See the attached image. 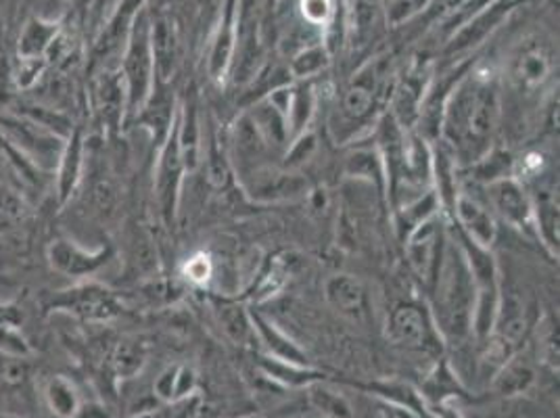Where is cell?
Wrapping results in <instances>:
<instances>
[{
	"mask_svg": "<svg viewBox=\"0 0 560 418\" xmlns=\"http://www.w3.org/2000/svg\"><path fill=\"white\" fill-rule=\"evenodd\" d=\"M328 305L351 325H364L371 318V300L364 282L353 275H332L325 285Z\"/></svg>",
	"mask_w": 560,
	"mask_h": 418,
	"instance_id": "13",
	"label": "cell"
},
{
	"mask_svg": "<svg viewBox=\"0 0 560 418\" xmlns=\"http://www.w3.org/2000/svg\"><path fill=\"white\" fill-rule=\"evenodd\" d=\"M48 7H61V4H66L68 0H47Z\"/></svg>",
	"mask_w": 560,
	"mask_h": 418,
	"instance_id": "38",
	"label": "cell"
},
{
	"mask_svg": "<svg viewBox=\"0 0 560 418\" xmlns=\"http://www.w3.org/2000/svg\"><path fill=\"white\" fill-rule=\"evenodd\" d=\"M502 117V93L491 71H468L452 84L440 117V132L452 160L475 165L491 153Z\"/></svg>",
	"mask_w": 560,
	"mask_h": 418,
	"instance_id": "1",
	"label": "cell"
},
{
	"mask_svg": "<svg viewBox=\"0 0 560 418\" xmlns=\"http://www.w3.org/2000/svg\"><path fill=\"white\" fill-rule=\"evenodd\" d=\"M24 323V312L18 303H0V325H18Z\"/></svg>",
	"mask_w": 560,
	"mask_h": 418,
	"instance_id": "36",
	"label": "cell"
},
{
	"mask_svg": "<svg viewBox=\"0 0 560 418\" xmlns=\"http://www.w3.org/2000/svg\"><path fill=\"white\" fill-rule=\"evenodd\" d=\"M112 256H114V249L109 245L89 249L70 239H55L47 247L50 268L68 279L80 280L93 277L94 272H98Z\"/></svg>",
	"mask_w": 560,
	"mask_h": 418,
	"instance_id": "9",
	"label": "cell"
},
{
	"mask_svg": "<svg viewBox=\"0 0 560 418\" xmlns=\"http://www.w3.org/2000/svg\"><path fill=\"white\" fill-rule=\"evenodd\" d=\"M59 32H61L59 22L45 20V18L27 20L22 30L20 43H18V59L20 61H45L48 48L55 43Z\"/></svg>",
	"mask_w": 560,
	"mask_h": 418,
	"instance_id": "18",
	"label": "cell"
},
{
	"mask_svg": "<svg viewBox=\"0 0 560 418\" xmlns=\"http://www.w3.org/2000/svg\"><path fill=\"white\" fill-rule=\"evenodd\" d=\"M389 337L397 346L415 351H429L435 348L431 321L417 303H397L389 316Z\"/></svg>",
	"mask_w": 560,
	"mask_h": 418,
	"instance_id": "12",
	"label": "cell"
},
{
	"mask_svg": "<svg viewBox=\"0 0 560 418\" xmlns=\"http://www.w3.org/2000/svg\"><path fill=\"white\" fill-rule=\"evenodd\" d=\"M192 385H195L192 372L185 369V367H170L155 381V394L165 402H174L178 397L188 395Z\"/></svg>",
	"mask_w": 560,
	"mask_h": 418,
	"instance_id": "23",
	"label": "cell"
},
{
	"mask_svg": "<svg viewBox=\"0 0 560 418\" xmlns=\"http://www.w3.org/2000/svg\"><path fill=\"white\" fill-rule=\"evenodd\" d=\"M89 193H91L94 208L101 209V211H109L116 206V186L112 183V178L105 176L103 172H94Z\"/></svg>",
	"mask_w": 560,
	"mask_h": 418,
	"instance_id": "30",
	"label": "cell"
},
{
	"mask_svg": "<svg viewBox=\"0 0 560 418\" xmlns=\"http://www.w3.org/2000/svg\"><path fill=\"white\" fill-rule=\"evenodd\" d=\"M328 63L327 50L323 47H307L300 50L291 61V73L295 78H312L325 70Z\"/></svg>",
	"mask_w": 560,
	"mask_h": 418,
	"instance_id": "27",
	"label": "cell"
},
{
	"mask_svg": "<svg viewBox=\"0 0 560 418\" xmlns=\"http://www.w3.org/2000/svg\"><path fill=\"white\" fill-rule=\"evenodd\" d=\"M93 76L91 98H93L94 114L103 128H107L109 132H117L124 119L128 117L126 89H124L119 68L105 66L101 70H94Z\"/></svg>",
	"mask_w": 560,
	"mask_h": 418,
	"instance_id": "11",
	"label": "cell"
},
{
	"mask_svg": "<svg viewBox=\"0 0 560 418\" xmlns=\"http://www.w3.org/2000/svg\"><path fill=\"white\" fill-rule=\"evenodd\" d=\"M117 68L126 89L128 117H139L144 105L151 101L153 86H155V66H153V53H151V22L147 20L144 13H139L135 18L121 50V63Z\"/></svg>",
	"mask_w": 560,
	"mask_h": 418,
	"instance_id": "3",
	"label": "cell"
},
{
	"mask_svg": "<svg viewBox=\"0 0 560 418\" xmlns=\"http://www.w3.org/2000/svg\"><path fill=\"white\" fill-rule=\"evenodd\" d=\"M433 0H389L387 4V22L392 27L410 22L412 18H417L422 13Z\"/></svg>",
	"mask_w": 560,
	"mask_h": 418,
	"instance_id": "31",
	"label": "cell"
},
{
	"mask_svg": "<svg viewBox=\"0 0 560 418\" xmlns=\"http://www.w3.org/2000/svg\"><path fill=\"white\" fill-rule=\"evenodd\" d=\"M381 0H353V25L358 34L371 32L376 24Z\"/></svg>",
	"mask_w": 560,
	"mask_h": 418,
	"instance_id": "34",
	"label": "cell"
},
{
	"mask_svg": "<svg viewBox=\"0 0 560 418\" xmlns=\"http://www.w3.org/2000/svg\"><path fill=\"white\" fill-rule=\"evenodd\" d=\"M318 418H325V417H318Z\"/></svg>",
	"mask_w": 560,
	"mask_h": 418,
	"instance_id": "40",
	"label": "cell"
},
{
	"mask_svg": "<svg viewBox=\"0 0 560 418\" xmlns=\"http://www.w3.org/2000/svg\"><path fill=\"white\" fill-rule=\"evenodd\" d=\"M144 348L140 346L139 341H119L109 360H112V369L116 372L119 379H130L137 372H140L142 364H144Z\"/></svg>",
	"mask_w": 560,
	"mask_h": 418,
	"instance_id": "24",
	"label": "cell"
},
{
	"mask_svg": "<svg viewBox=\"0 0 560 418\" xmlns=\"http://www.w3.org/2000/svg\"><path fill=\"white\" fill-rule=\"evenodd\" d=\"M112 2L114 0H93L94 15L98 22H107V18L112 15Z\"/></svg>",
	"mask_w": 560,
	"mask_h": 418,
	"instance_id": "37",
	"label": "cell"
},
{
	"mask_svg": "<svg viewBox=\"0 0 560 418\" xmlns=\"http://www.w3.org/2000/svg\"><path fill=\"white\" fill-rule=\"evenodd\" d=\"M151 53L155 66V80L160 84H167L178 66V34L172 20L158 18L151 24Z\"/></svg>",
	"mask_w": 560,
	"mask_h": 418,
	"instance_id": "17",
	"label": "cell"
},
{
	"mask_svg": "<svg viewBox=\"0 0 560 418\" xmlns=\"http://www.w3.org/2000/svg\"><path fill=\"white\" fill-rule=\"evenodd\" d=\"M220 321L224 325V330L233 337L236 344H243L247 346L256 333V328L252 326L249 316L243 312V307H236V305H224L220 310Z\"/></svg>",
	"mask_w": 560,
	"mask_h": 418,
	"instance_id": "26",
	"label": "cell"
},
{
	"mask_svg": "<svg viewBox=\"0 0 560 418\" xmlns=\"http://www.w3.org/2000/svg\"><path fill=\"white\" fill-rule=\"evenodd\" d=\"M45 307L48 312H61L84 323H109L121 314V305L114 291L91 280L57 291Z\"/></svg>",
	"mask_w": 560,
	"mask_h": 418,
	"instance_id": "6",
	"label": "cell"
},
{
	"mask_svg": "<svg viewBox=\"0 0 560 418\" xmlns=\"http://www.w3.org/2000/svg\"><path fill=\"white\" fill-rule=\"evenodd\" d=\"M488 197H490L491 208L495 209V213H500L506 222H511L521 231L534 229L532 197L516 178L502 176L491 181L488 185Z\"/></svg>",
	"mask_w": 560,
	"mask_h": 418,
	"instance_id": "14",
	"label": "cell"
},
{
	"mask_svg": "<svg viewBox=\"0 0 560 418\" xmlns=\"http://www.w3.org/2000/svg\"><path fill=\"white\" fill-rule=\"evenodd\" d=\"M185 160L178 142V124H176V114L174 121L170 126V132L165 137L164 149L158 163V204L162 209L165 222H172L176 216V206H178V190H180V181L185 172Z\"/></svg>",
	"mask_w": 560,
	"mask_h": 418,
	"instance_id": "10",
	"label": "cell"
},
{
	"mask_svg": "<svg viewBox=\"0 0 560 418\" xmlns=\"http://www.w3.org/2000/svg\"><path fill=\"white\" fill-rule=\"evenodd\" d=\"M208 176H210V183L213 186H226L229 183V163L224 153L218 149V140L215 137L211 139L210 149H208Z\"/></svg>",
	"mask_w": 560,
	"mask_h": 418,
	"instance_id": "33",
	"label": "cell"
},
{
	"mask_svg": "<svg viewBox=\"0 0 560 418\" xmlns=\"http://www.w3.org/2000/svg\"><path fill=\"white\" fill-rule=\"evenodd\" d=\"M312 408L325 418H353L351 404L346 395L337 394L335 390L325 387L320 383L310 385L307 390Z\"/></svg>",
	"mask_w": 560,
	"mask_h": 418,
	"instance_id": "22",
	"label": "cell"
},
{
	"mask_svg": "<svg viewBox=\"0 0 560 418\" xmlns=\"http://www.w3.org/2000/svg\"><path fill=\"white\" fill-rule=\"evenodd\" d=\"M536 372L532 369L529 362L523 360H513V362H504L502 371L498 372L493 387L502 395L523 394L529 390V385L534 383Z\"/></svg>",
	"mask_w": 560,
	"mask_h": 418,
	"instance_id": "21",
	"label": "cell"
},
{
	"mask_svg": "<svg viewBox=\"0 0 560 418\" xmlns=\"http://www.w3.org/2000/svg\"><path fill=\"white\" fill-rule=\"evenodd\" d=\"M304 9V18L310 24H325L332 11L330 0H304L302 2Z\"/></svg>",
	"mask_w": 560,
	"mask_h": 418,
	"instance_id": "35",
	"label": "cell"
},
{
	"mask_svg": "<svg viewBox=\"0 0 560 418\" xmlns=\"http://www.w3.org/2000/svg\"><path fill=\"white\" fill-rule=\"evenodd\" d=\"M440 220L435 216L420 222L417 229H412L406 241V254L412 270L417 272L424 285L433 287L438 279L442 259H444V234L440 229Z\"/></svg>",
	"mask_w": 560,
	"mask_h": 418,
	"instance_id": "8",
	"label": "cell"
},
{
	"mask_svg": "<svg viewBox=\"0 0 560 418\" xmlns=\"http://www.w3.org/2000/svg\"><path fill=\"white\" fill-rule=\"evenodd\" d=\"M387 86V68L383 57H376L358 73H353L350 84L339 98L341 119L350 124L366 121L373 116L374 107L381 103Z\"/></svg>",
	"mask_w": 560,
	"mask_h": 418,
	"instance_id": "7",
	"label": "cell"
},
{
	"mask_svg": "<svg viewBox=\"0 0 560 418\" xmlns=\"http://www.w3.org/2000/svg\"><path fill=\"white\" fill-rule=\"evenodd\" d=\"M32 376L30 358L0 356V392L22 390Z\"/></svg>",
	"mask_w": 560,
	"mask_h": 418,
	"instance_id": "25",
	"label": "cell"
},
{
	"mask_svg": "<svg viewBox=\"0 0 560 418\" xmlns=\"http://www.w3.org/2000/svg\"><path fill=\"white\" fill-rule=\"evenodd\" d=\"M34 349L25 337L22 326L0 325V356L11 358H32Z\"/></svg>",
	"mask_w": 560,
	"mask_h": 418,
	"instance_id": "28",
	"label": "cell"
},
{
	"mask_svg": "<svg viewBox=\"0 0 560 418\" xmlns=\"http://www.w3.org/2000/svg\"><path fill=\"white\" fill-rule=\"evenodd\" d=\"M307 190V181L302 176H295L291 172H256L254 178V199H264V201H282V199H295L302 197Z\"/></svg>",
	"mask_w": 560,
	"mask_h": 418,
	"instance_id": "19",
	"label": "cell"
},
{
	"mask_svg": "<svg viewBox=\"0 0 560 418\" xmlns=\"http://www.w3.org/2000/svg\"><path fill=\"white\" fill-rule=\"evenodd\" d=\"M351 176H366L371 181H376L378 185L385 183V170L383 162L378 160V155H374L373 149H362L355 151L350 158V167H348Z\"/></svg>",
	"mask_w": 560,
	"mask_h": 418,
	"instance_id": "29",
	"label": "cell"
},
{
	"mask_svg": "<svg viewBox=\"0 0 560 418\" xmlns=\"http://www.w3.org/2000/svg\"><path fill=\"white\" fill-rule=\"evenodd\" d=\"M43 397L52 417L75 418L82 413V394L75 381L66 374L48 376L43 387Z\"/></svg>",
	"mask_w": 560,
	"mask_h": 418,
	"instance_id": "20",
	"label": "cell"
},
{
	"mask_svg": "<svg viewBox=\"0 0 560 418\" xmlns=\"http://www.w3.org/2000/svg\"><path fill=\"white\" fill-rule=\"evenodd\" d=\"M454 208H456L454 209L456 220L460 224V233L465 234L468 241H472L475 245L490 249L491 243L495 241V234H498V227H495L490 208L467 193H456Z\"/></svg>",
	"mask_w": 560,
	"mask_h": 418,
	"instance_id": "16",
	"label": "cell"
},
{
	"mask_svg": "<svg viewBox=\"0 0 560 418\" xmlns=\"http://www.w3.org/2000/svg\"><path fill=\"white\" fill-rule=\"evenodd\" d=\"M438 291V325L442 333L463 339L472 330L477 289L463 247L445 245L444 259L433 282Z\"/></svg>",
	"mask_w": 560,
	"mask_h": 418,
	"instance_id": "2",
	"label": "cell"
},
{
	"mask_svg": "<svg viewBox=\"0 0 560 418\" xmlns=\"http://www.w3.org/2000/svg\"><path fill=\"white\" fill-rule=\"evenodd\" d=\"M316 151V137L312 132H302L298 140L291 144V151L287 153L284 170H295L302 163L307 162Z\"/></svg>",
	"mask_w": 560,
	"mask_h": 418,
	"instance_id": "32",
	"label": "cell"
},
{
	"mask_svg": "<svg viewBox=\"0 0 560 418\" xmlns=\"http://www.w3.org/2000/svg\"><path fill=\"white\" fill-rule=\"evenodd\" d=\"M0 418H13V417H0Z\"/></svg>",
	"mask_w": 560,
	"mask_h": 418,
	"instance_id": "39",
	"label": "cell"
},
{
	"mask_svg": "<svg viewBox=\"0 0 560 418\" xmlns=\"http://www.w3.org/2000/svg\"><path fill=\"white\" fill-rule=\"evenodd\" d=\"M0 137L40 170L57 167L66 140L24 114H2Z\"/></svg>",
	"mask_w": 560,
	"mask_h": 418,
	"instance_id": "4",
	"label": "cell"
},
{
	"mask_svg": "<svg viewBox=\"0 0 560 418\" xmlns=\"http://www.w3.org/2000/svg\"><path fill=\"white\" fill-rule=\"evenodd\" d=\"M557 53L541 36H529L514 48L506 76L518 94L539 93L555 76Z\"/></svg>",
	"mask_w": 560,
	"mask_h": 418,
	"instance_id": "5",
	"label": "cell"
},
{
	"mask_svg": "<svg viewBox=\"0 0 560 418\" xmlns=\"http://www.w3.org/2000/svg\"><path fill=\"white\" fill-rule=\"evenodd\" d=\"M84 172H86V142H84L82 128L75 126L66 140L61 158L55 167V193L61 206H66L75 195L78 186L84 181Z\"/></svg>",
	"mask_w": 560,
	"mask_h": 418,
	"instance_id": "15",
	"label": "cell"
}]
</instances>
